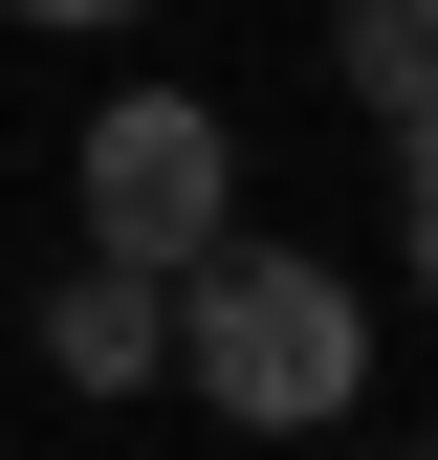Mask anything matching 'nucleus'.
I'll list each match as a JSON object with an SVG mask.
<instances>
[{"label":"nucleus","instance_id":"0eeeda50","mask_svg":"<svg viewBox=\"0 0 438 460\" xmlns=\"http://www.w3.org/2000/svg\"><path fill=\"white\" fill-rule=\"evenodd\" d=\"M416 460H438V438H416Z\"/></svg>","mask_w":438,"mask_h":460},{"label":"nucleus","instance_id":"39448f33","mask_svg":"<svg viewBox=\"0 0 438 460\" xmlns=\"http://www.w3.org/2000/svg\"><path fill=\"white\" fill-rule=\"evenodd\" d=\"M395 242H416V307H438V110L395 132Z\"/></svg>","mask_w":438,"mask_h":460},{"label":"nucleus","instance_id":"7ed1b4c3","mask_svg":"<svg viewBox=\"0 0 438 460\" xmlns=\"http://www.w3.org/2000/svg\"><path fill=\"white\" fill-rule=\"evenodd\" d=\"M44 373H66V394H153V373H176V285H153V263H66V285H44Z\"/></svg>","mask_w":438,"mask_h":460},{"label":"nucleus","instance_id":"423d86ee","mask_svg":"<svg viewBox=\"0 0 438 460\" xmlns=\"http://www.w3.org/2000/svg\"><path fill=\"white\" fill-rule=\"evenodd\" d=\"M0 22H153V0H0Z\"/></svg>","mask_w":438,"mask_h":460},{"label":"nucleus","instance_id":"f257e3e1","mask_svg":"<svg viewBox=\"0 0 438 460\" xmlns=\"http://www.w3.org/2000/svg\"><path fill=\"white\" fill-rule=\"evenodd\" d=\"M176 394L219 438H328L372 394V307H351V263H307V242H197L176 263Z\"/></svg>","mask_w":438,"mask_h":460},{"label":"nucleus","instance_id":"20e7f679","mask_svg":"<svg viewBox=\"0 0 438 460\" xmlns=\"http://www.w3.org/2000/svg\"><path fill=\"white\" fill-rule=\"evenodd\" d=\"M328 66H351L372 132H416V110H438V0H328Z\"/></svg>","mask_w":438,"mask_h":460},{"label":"nucleus","instance_id":"f03ea898","mask_svg":"<svg viewBox=\"0 0 438 460\" xmlns=\"http://www.w3.org/2000/svg\"><path fill=\"white\" fill-rule=\"evenodd\" d=\"M66 198H88V263H153V285H176L197 242H241V132H219L197 88H110L88 154H66Z\"/></svg>","mask_w":438,"mask_h":460}]
</instances>
